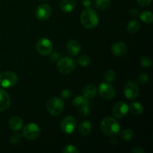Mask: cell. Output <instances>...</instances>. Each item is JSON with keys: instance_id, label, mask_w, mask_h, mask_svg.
<instances>
[{"instance_id": "e575fe53", "label": "cell", "mask_w": 153, "mask_h": 153, "mask_svg": "<svg viewBox=\"0 0 153 153\" xmlns=\"http://www.w3.org/2000/svg\"><path fill=\"white\" fill-rule=\"evenodd\" d=\"M132 153H145V151L140 147H134L131 150Z\"/></svg>"}, {"instance_id": "5b68a950", "label": "cell", "mask_w": 153, "mask_h": 153, "mask_svg": "<svg viewBox=\"0 0 153 153\" xmlns=\"http://www.w3.org/2000/svg\"><path fill=\"white\" fill-rule=\"evenodd\" d=\"M17 82V75L13 72L7 71L0 74V87L1 88H11L16 85Z\"/></svg>"}, {"instance_id": "8fae6325", "label": "cell", "mask_w": 153, "mask_h": 153, "mask_svg": "<svg viewBox=\"0 0 153 153\" xmlns=\"http://www.w3.org/2000/svg\"><path fill=\"white\" fill-rule=\"evenodd\" d=\"M52 14V8L47 4H42L36 10V16L40 21H46Z\"/></svg>"}, {"instance_id": "8992f818", "label": "cell", "mask_w": 153, "mask_h": 153, "mask_svg": "<svg viewBox=\"0 0 153 153\" xmlns=\"http://www.w3.org/2000/svg\"><path fill=\"white\" fill-rule=\"evenodd\" d=\"M140 93V89L137 82L134 80H130L124 87V94L128 100H134L137 98Z\"/></svg>"}, {"instance_id": "9c48e42d", "label": "cell", "mask_w": 153, "mask_h": 153, "mask_svg": "<svg viewBox=\"0 0 153 153\" xmlns=\"http://www.w3.org/2000/svg\"><path fill=\"white\" fill-rule=\"evenodd\" d=\"M99 94L100 97L106 100L113 99L115 96V89L113 85L108 82L101 83L99 86Z\"/></svg>"}, {"instance_id": "44dd1931", "label": "cell", "mask_w": 153, "mask_h": 153, "mask_svg": "<svg viewBox=\"0 0 153 153\" xmlns=\"http://www.w3.org/2000/svg\"><path fill=\"white\" fill-rule=\"evenodd\" d=\"M140 28V23L137 19H132L127 25V31L130 34H134L137 32Z\"/></svg>"}, {"instance_id": "30bf717a", "label": "cell", "mask_w": 153, "mask_h": 153, "mask_svg": "<svg viewBox=\"0 0 153 153\" xmlns=\"http://www.w3.org/2000/svg\"><path fill=\"white\" fill-rule=\"evenodd\" d=\"M76 120L72 116H67L61 120V129L65 134H71L76 128Z\"/></svg>"}, {"instance_id": "f35d334b", "label": "cell", "mask_w": 153, "mask_h": 153, "mask_svg": "<svg viewBox=\"0 0 153 153\" xmlns=\"http://www.w3.org/2000/svg\"><path fill=\"white\" fill-rule=\"evenodd\" d=\"M39 1H46V0H39Z\"/></svg>"}, {"instance_id": "7c38bea8", "label": "cell", "mask_w": 153, "mask_h": 153, "mask_svg": "<svg viewBox=\"0 0 153 153\" xmlns=\"http://www.w3.org/2000/svg\"><path fill=\"white\" fill-rule=\"evenodd\" d=\"M113 114L118 119L124 117L128 111V105L124 102H118L113 107Z\"/></svg>"}, {"instance_id": "f1b7e54d", "label": "cell", "mask_w": 153, "mask_h": 153, "mask_svg": "<svg viewBox=\"0 0 153 153\" xmlns=\"http://www.w3.org/2000/svg\"><path fill=\"white\" fill-rule=\"evenodd\" d=\"M63 153H79V149L74 145H67L62 150Z\"/></svg>"}, {"instance_id": "484cf974", "label": "cell", "mask_w": 153, "mask_h": 153, "mask_svg": "<svg viewBox=\"0 0 153 153\" xmlns=\"http://www.w3.org/2000/svg\"><path fill=\"white\" fill-rule=\"evenodd\" d=\"M116 74L112 70H108L104 73V80L108 83H111L115 80Z\"/></svg>"}, {"instance_id": "ffe728a7", "label": "cell", "mask_w": 153, "mask_h": 153, "mask_svg": "<svg viewBox=\"0 0 153 153\" xmlns=\"http://www.w3.org/2000/svg\"><path fill=\"white\" fill-rule=\"evenodd\" d=\"M128 110L134 115H140L143 113V108L140 103L137 102H131L128 106Z\"/></svg>"}, {"instance_id": "836d02e7", "label": "cell", "mask_w": 153, "mask_h": 153, "mask_svg": "<svg viewBox=\"0 0 153 153\" xmlns=\"http://www.w3.org/2000/svg\"><path fill=\"white\" fill-rule=\"evenodd\" d=\"M152 0H137V3L142 7H147L151 4Z\"/></svg>"}, {"instance_id": "74e56055", "label": "cell", "mask_w": 153, "mask_h": 153, "mask_svg": "<svg viewBox=\"0 0 153 153\" xmlns=\"http://www.w3.org/2000/svg\"><path fill=\"white\" fill-rule=\"evenodd\" d=\"M58 58H59V54L56 53V52L52 53V55H51V60H52V61H57Z\"/></svg>"}, {"instance_id": "9a60e30c", "label": "cell", "mask_w": 153, "mask_h": 153, "mask_svg": "<svg viewBox=\"0 0 153 153\" xmlns=\"http://www.w3.org/2000/svg\"><path fill=\"white\" fill-rule=\"evenodd\" d=\"M127 49H128V47H127L126 43H122V42H118V43H115L114 44H113L111 50L112 54L114 55L115 56L120 57L126 53Z\"/></svg>"}, {"instance_id": "d6a6232c", "label": "cell", "mask_w": 153, "mask_h": 153, "mask_svg": "<svg viewBox=\"0 0 153 153\" xmlns=\"http://www.w3.org/2000/svg\"><path fill=\"white\" fill-rule=\"evenodd\" d=\"M61 97L63 100H69L72 97L71 91H70L68 89H64V91H61Z\"/></svg>"}, {"instance_id": "83f0119b", "label": "cell", "mask_w": 153, "mask_h": 153, "mask_svg": "<svg viewBox=\"0 0 153 153\" xmlns=\"http://www.w3.org/2000/svg\"><path fill=\"white\" fill-rule=\"evenodd\" d=\"M78 63H79V64L80 66L85 67L90 64V63H91V58H90V57L88 55H83L78 58Z\"/></svg>"}, {"instance_id": "2e32d148", "label": "cell", "mask_w": 153, "mask_h": 153, "mask_svg": "<svg viewBox=\"0 0 153 153\" xmlns=\"http://www.w3.org/2000/svg\"><path fill=\"white\" fill-rule=\"evenodd\" d=\"M97 94V88L94 85H87L82 89V96L87 100H91L96 97Z\"/></svg>"}, {"instance_id": "4dcf8cb0", "label": "cell", "mask_w": 153, "mask_h": 153, "mask_svg": "<svg viewBox=\"0 0 153 153\" xmlns=\"http://www.w3.org/2000/svg\"><path fill=\"white\" fill-rule=\"evenodd\" d=\"M22 140V136L21 134L19 133H16V134H12L11 137H10V140L12 143L13 144H17V143H20Z\"/></svg>"}, {"instance_id": "8d00e7d4", "label": "cell", "mask_w": 153, "mask_h": 153, "mask_svg": "<svg viewBox=\"0 0 153 153\" xmlns=\"http://www.w3.org/2000/svg\"><path fill=\"white\" fill-rule=\"evenodd\" d=\"M82 3L85 7H90L91 5V0H82Z\"/></svg>"}, {"instance_id": "1f68e13d", "label": "cell", "mask_w": 153, "mask_h": 153, "mask_svg": "<svg viewBox=\"0 0 153 153\" xmlns=\"http://www.w3.org/2000/svg\"><path fill=\"white\" fill-rule=\"evenodd\" d=\"M140 64L143 67H149L152 65V61L148 57H142L140 59Z\"/></svg>"}, {"instance_id": "ac0fdd59", "label": "cell", "mask_w": 153, "mask_h": 153, "mask_svg": "<svg viewBox=\"0 0 153 153\" xmlns=\"http://www.w3.org/2000/svg\"><path fill=\"white\" fill-rule=\"evenodd\" d=\"M9 127L13 131H19L22 127V120L19 117H12L8 122Z\"/></svg>"}, {"instance_id": "5bb4252c", "label": "cell", "mask_w": 153, "mask_h": 153, "mask_svg": "<svg viewBox=\"0 0 153 153\" xmlns=\"http://www.w3.org/2000/svg\"><path fill=\"white\" fill-rule=\"evenodd\" d=\"M67 50L71 56H77L82 51V46L77 40H71L67 43Z\"/></svg>"}, {"instance_id": "52a82bcc", "label": "cell", "mask_w": 153, "mask_h": 153, "mask_svg": "<svg viewBox=\"0 0 153 153\" xmlns=\"http://www.w3.org/2000/svg\"><path fill=\"white\" fill-rule=\"evenodd\" d=\"M40 129L38 126L33 123L25 126L22 130V135L28 140H35L40 136Z\"/></svg>"}, {"instance_id": "d590c367", "label": "cell", "mask_w": 153, "mask_h": 153, "mask_svg": "<svg viewBox=\"0 0 153 153\" xmlns=\"http://www.w3.org/2000/svg\"><path fill=\"white\" fill-rule=\"evenodd\" d=\"M129 13L131 16H137L138 15V10L136 8H131L129 10Z\"/></svg>"}, {"instance_id": "7402d4cb", "label": "cell", "mask_w": 153, "mask_h": 153, "mask_svg": "<svg viewBox=\"0 0 153 153\" xmlns=\"http://www.w3.org/2000/svg\"><path fill=\"white\" fill-rule=\"evenodd\" d=\"M111 5V0H95L96 8L100 10H104Z\"/></svg>"}, {"instance_id": "ba28073f", "label": "cell", "mask_w": 153, "mask_h": 153, "mask_svg": "<svg viewBox=\"0 0 153 153\" xmlns=\"http://www.w3.org/2000/svg\"><path fill=\"white\" fill-rule=\"evenodd\" d=\"M36 49L39 54L43 55V56H46V55H49L52 53L53 46H52V42L49 39L40 38L37 41Z\"/></svg>"}, {"instance_id": "d6986e66", "label": "cell", "mask_w": 153, "mask_h": 153, "mask_svg": "<svg viewBox=\"0 0 153 153\" xmlns=\"http://www.w3.org/2000/svg\"><path fill=\"white\" fill-rule=\"evenodd\" d=\"M91 129H92V124L88 120L83 121L81 123L79 126V132L82 136H86L89 134Z\"/></svg>"}, {"instance_id": "4316f807", "label": "cell", "mask_w": 153, "mask_h": 153, "mask_svg": "<svg viewBox=\"0 0 153 153\" xmlns=\"http://www.w3.org/2000/svg\"><path fill=\"white\" fill-rule=\"evenodd\" d=\"M90 105H91V104H83L82 105L79 106V115L83 117L88 116L90 114Z\"/></svg>"}, {"instance_id": "f546056e", "label": "cell", "mask_w": 153, "mask_h": 153, "mask_svg": "<svg viewBox=\"0 0 153 153\" xmlns=\"http://www.w3.org/2000/svg\"><path fill=\"white\" fill-rule=\"evenodd\" d=\"M149 75L147 73H142L140 74H139L138 77H137V82L140 84H142V85H144V84H146L148 82H149Z\"/></svg>"}, {"instance_id": "d4e9b609", "label": "cell", "mask_w": 153, "mask_h": 153, "mask_svg": "<svg viewBox=\"0 0 153 153\" xmlns=\"http://www.w3.org/2000/svg\"><path fill=\"white\" fill-rule=\"evenodd\" d=\"M90 100H87L83 96H78L73 100V105L75 107H79L83 104H91L89 101Z\"/></svg>"}, {"instance_id": "7a4b0ae2", "label": "cell", "mask_w": 153, "mask_h": 153, "mask_svg": "<svg viewBox=\"0 0 153 153\" xmlns=\"http://www.w3.org/2000/svg\"><path fill=\"white\" fill-rule=\"evenodd\" d=\"M81 22L86 28H94L98 25L99 16L95 10L87 7L81 14Z\"/></svg>"}, {"instance_id": "cb8c5ba5", "label": "cell", "mask_w": 153, "mask_h": 153, "mask_svg": "<svg viewBox=\"0 0 153 153\" xmlns=\"http://www.w3.org/2000/svg\"><path fill=\"white\" fill-rule=\"evenodd\" d=\"M140 19L143 21L144 23L150 24L153 22V15L150 11H143L140 15Z\"/></svg>"}, {"instance_id": "e0dca14e", "label": "cell", "mask_w": 153, "mask_h": 153, "mask_svg": "<svg viewBox=\"0 0 153 153\" xmlns=\"http://www.w3.org/2000/svg\"><path fill=\"white\" fill-rule=\"evenodd\" d=\"M76 6V0H61L60 3V7L61 10L66 13L73 11Z\"/></svg>"}, {"instance_id": "4fadbf2b", "label": "cell", "mask_w": 153, "mask_h": 153, "mask_svg": "<svg viewBox=\"0 0 153 153\" xmlns=\"http://www.w3.org/2000/svg\"><path fill=\"white\" fill-rule=\"evenodd\" d=\"M10 105V97L2 88H0V112L7 110Z\"/></svg>"}, {"instance_id": "6da1fadb", "label": "cell", "mask_w": 153, "mask_h": 153, "mask_svg": "<svg viewBox=\"0 0 153 153\" xmlns=\"http://www.w3.org/2000/svg\"><path fill=\"white\" fill-rule=\"evenodd\" d=\"M100 128L103 134L108 137H113L116 135L120 129L119 123L114 118L111 117H105L102 120Z\"/></svg>"}, {"instance_id": "603a6c76", "label": "cell", "mask_w": 153, "mask_h": 153, "mask_svg": "<svg viewBox=\"0 0 153 153\" xmlns=\"http://www.w3.org/2000/svg\"><path fill=\"white\" fill-rule=\"evenodd\" d=\"M134 136V132L131 128H126L123 131H122L120 134V137L123 140L126 141H129L131 139H133Z\"/></svg>"}, {"instance_id": "3957f363", "label": "cell", "mask_w": 153, "mask_h": 153, "mask_svg": "<svg viewBox=\"0 0 153 153\" xmlns=\"http://www.w3.org/2000/svg\"><path fill=\"white\" fill-rule=\"evenodd\" d=\"M76 67V62L73 58L64 57L61 58L57 64V70L61 74L67 75L74 71Z\"/></svg>"}, {"instance_id": "277c9868", "label": "cell", "mask_w": 153, "mask_h": 153, "mask_svg": "<svg viewBox=\"0 0 153 153\" xmlns=\"http://www.w3.org/2000/svg\"><path fill=\"white\" fill-rule=\"evenodd\" d=\"M64 108V102L61 98L52 97L46 103V109L52 116H58L62 113Z\"/></svg>"}]
</instances>
